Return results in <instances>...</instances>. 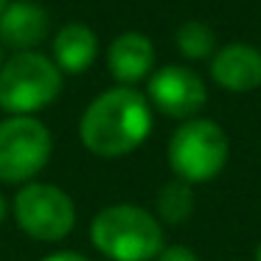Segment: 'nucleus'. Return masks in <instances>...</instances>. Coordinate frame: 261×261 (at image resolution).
I'll return each mask as SVG.
<instances>
[{
	"instance_id": "1",
	"label": "nucleus",
	"mask_w": 261,
	"mask_h": 261,
	"mask_svg": "<svg viewBox=\"0 0 261 261\" xmlns=\"http://www.w3.org/2000/svg\"><path fill=\"white\" fill-rule=\"evenodd\" d=\"M152 132V110L146 96L132 87L101 93L79 121V138L98 158H121L141 146Z\"/></svg>"
},
{
	"instance_id": "2",
	"label": "nucleus",
	"mask_w": 261,
	"mask_h": 261,
	"mask_svg": "<svg viewBox=\"0 0 261 261\" xmlns=\"http://www.w3.org/2000/svg\"><path fill=\"white\" fill-rule=\"evenodd\" d=\"M90 242L110 261H152L166 247L160 222L146 208L129 202L98 211L90 225Z\"/></svg>"
},
{
	"instance_id": "3",
	"label": "nucleus",
	"mask_w": 261,
	"mask_h": 261,
	"mask_svg": "<svg viewBox=\"0 0 261 261\" xmlns=\"http://www.w3.org/2000/svg\"><path fill=\"white\" fill-rule=\"evenodd\" d=\"M59 93H62V70L42 54H14L0 68V110L12 115L37 113L57 101Z\"/></svg>"
},
{
	"instance_id": "4",
	"label": "nucleus",
	"mask_w": 261,
	"mask_h": 261,
	"mask_svg": "<svg viewBox=\"0 0 261 261\" xmlns=\"http://www.w3.org/2000/svg\"><path fill=\"white\" fill-rule=\"evenodd\" d=\"M230 146L219 124L208 118L182 121L169 141V166L177 180L197 186L208 182L225 169Z\"/></svg>"
},
{
	"instance_id": "5",
	"label": "nucleus",
	"mask_w": 261,
	"mask_h": 261,
	"mask_svg": "<svg viewBox=\"0 0 261 261\" xmlns=\"http://www.w3.org/2000/svg\"><path fill=\"white\" fill-rule=\"evenodd\" d=\"M51 132L31 115L0 121V182H29L51 160Z\"/></svg>"
},
{
	"instance_id": "6",
	"label": "nucleus",
	"mask_w": 261,
	"mask_h": 261,
	"mask_svg": "<svg viewBox=\"0 0 261 261\" xmlns=\"http://www.w3.org/2000/svg\"><path fill=\"white\" fill-rule=\"evenodd\" d=\"M14 219L37 242H59L76 225L73 199L51 182H25L14 197Z\"/></svg>"
},
{
	"instance_id": "7",
	"label": "nucleus",
	"mask_w": 261,
	"mask_h": 261,
	"mask_svg": "<svg viewBox=\"0 0 261 261\" xmlns=\"http://www.w3.org/2000/svg\"><path fill=\"white\" fill-rule=\"evenodd\" d=\"M149 101L169 118L191 121L208 101L202 79L182 65H166L149 79Z\"/></svg>"
},
{
	"instance_id": "8",
	"label": "nucleus",
	"mask_w": 261,
	"mask_h": 261,
	"mask_svg": "<svg viewBox=\"0 0 261 261\" xmlns=\"http://www.w3.org/2000/svg\"><path fill=\"white\" fill-rule=\"evenodd\" d=\"M211 76L230 93H250L261 85V51L244 42L225 45L211 59Z\"/></svg>"
},
{
	"instance_id": "9",
	"label": "nucleus",
	"mask_w": 261,
	"mask_h": 261,
	"mask_svg": "<svg viewBox=\"0 0 261 261\" xmlns=\"http://www.w3.org/2000/svg\"><path fill=\"white\" fill-rule=\"evenodd\" d=\"M48 37V12L31 0L9 3L0 14V42L17 54L37 48Z\"/></svg>"
},
{
	"instance_id": "10",
	"label": "nucleus",
	"mask_w": 261,
	"mask_h": 261,
	"mask_svg": "<svg viewBox=\"0 0 261 261\" xmlns=\"http://www.w3.org/2000/svg\"><path fill=\"white\" fill-rule=\"evenodd\" d=\"M152 65H154V48L149 42V37L138 34V31H126V34L115 37L107 48V68L113 73V79H118L124 87L146 79L152 73Z\"/></svg>"
},
{
	"instance_id": "11",
	"label": "nucleus",
	"mask_w": 261,
	"mask_h": 261,
	"mask_svg": "<svg viewBox=\"0 0 261 261\" xmlns=\"http://www.w3.org/2000/svg\"><path fill=\"white\" fill-rule=\"evenodd\" d=\"M98 54V40L93 29L82 23H68L54 37V65L62 73H85Z\"/></svg>"
},
{
	"instance_id": "12",
	"label": "nucleus",
	"mask_w": 261,
	"mask_h": 261,
	"mask_svg": "<svg viewBox=\"0 0 261 261\" xmlns=\"http://www.w3.org/2000/svg\"><path fill=\"white\" fill-rule=\"evenodd\" d=\"M154 205H158V214L163 222L180 225L194 214V188L182 180H171L166 186H160Z\"/></svg>"
},
{
	"instance_id": "13",
	"label": "nucleus",
	"mask_w": 261,
	"mask_h": 261,
	"mask_svg": "<svg viewBox=\"0 0 261 261\" xmlns=\"http://www.w3.org/2000/svg\"><path fill=\"white\" fill-rule=\"evenodd\" d=\"M177 48L188 59H208L216 48V37L199 20H188L177 29Z\"/></svg>"
},
{
	"instance_id": "14",
	"label": "nucleus",
	"mask_w": 261,
	"mask_h": 261,
	"mask_svg": "<svg viewBox=\"0 0 261 261\" xmlns=\"http://www.w3.org/2000/svg\"><path fill=\"white\" fill-rule=\"evenodd\" d=\"M158 261H199V255L186 244H171V247H163Z\"/></svg>"
},
{
	"instance_id": "15",
	"label": "nucleus",
	"mask_w": 261,
	"mask_h": 261,
	"mask_svg": "<svg viewBox=\"0 0 261 261\" xmlns=\"http://www.w3.org/2000/svg\"><path fill=\"white\" fill-rule=\"evenodd\" d=\"M42 261H90V258H85L82 253H73V250H59V253L48 255V258H42Z\"/></svg>"
},
{
	"instance_id": "16",
	"label": "nucleus",
	"mask_w": 261,
	"mask_h": 261,
	"mask_svg": "<svg viewBox=\"0 0 261 261\" xmlns=\"http://www.w3.org/2000/svg\"><path fill=\"white\" fill-rule=\"evenodd\" d=\"M6 211H9V205H6V199H3V194H0V222L6 219Z\"/></svg>"
},
{
	"instance_id": "17",
	"label": "nucleus",
	"mask_w": 261,
	"mask_h": 261,
	"mask_svg": "<svg viewBox=\"0 0 261 261\" xmlns=\"http://www.w3.org/2000/svg\"><path fill=\"white\" fill-rule=\"evenodd\" d=\"M255 261H261V242H258V247H255Z\"/></svg>"
},
{
	"instance_id": "18",
	"label": "nucleus",
	"mask_w": 261,
	"mask_h": 261,
	"mask_svg": "<svg viewBox=\"0 0 261 261\" xmlns=\"http://www.w3.org/2000/svg\"><path fill=\"white\" fill-rule=\"evenodd\" d=\"M9 6V0H0V14H3V9Z\"/></svg>"
}]
</instances>
